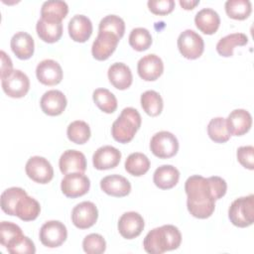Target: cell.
<instances>
[{"label":"cell","mask_w":254,"mask_h":254,"mask_svg":"<svg viewBox=\"0 0 254 254\" xmlns=\"http://www.w3.org/2000/svg\"><path fill=\"white\" fill-rule=\"evenodd\" d=\"M178 48L183 57L189 60L199 58L204 50L202 38L193 30H185L178 38Z\"/></svg>","instance_id":"8992f818"},{"label":"cell","mask_w":254,"mask_h":254,"mask_svg":"<svg viewBox=\"0 0 254 254\" xmlns=\"http://www.w3.org/2000/svg\"><path fill=\"white\" fill-rule=\"evenodd\" d=\"M101 190L112 196H126L131 191V184L129 181L120 175H110L104 177L100 181Z\"/></svg>","instance_id":"44dd1931"},{"label":"cell","mask_w":254,"mask_h":254,"mask_svg":"<svg viewBox=\"0 0 254 254\" xmlns=\"http://www.w3.org/2000/svg\"><path fill=\"white\" fill-rule=\"evenodd\" d=\"M27 176L39 184H48L54 177V169L51 163L44 157H31L25 167Z\"/></svg>","instance_id":"ba28073f"},{"label":"cell","mask_w":254,"mask_h":254,"mask_svg":"<svg viewBox=\"0 0 254 254\" xmlns=\"http://www.w3.org/2000/svg\"><path fill=\"white\" fill-rule=\"evenodd\" d=\"M224 7L227 16L234 20H245L252 11V5L249 0H228L225 2Z\"/></svg>","instance_id":"836d02e7"},{"label":"cell","mask_w":254,"mask_h":254,"mask_svg":"<svg viewBox=\"0 0 254 254\" xmlns=\"http://www.w3.org/2000/svg\"><path fill=\"white\" fill-rule=\"evenodd\" d=\"M12 52L20 60L30 59L35 50V43L32 36L26 32L16 33L10 42Z\"/></svg>","instance_id":"cb8c5ba5"},{"label":"cell","mask_w":254,"mask_h":254,"mask_svg":"<svg viewBox=\"0 0 254 254\" xmlns=\"http://www.w3.org/2000/svg\"><path fill=\"white\" fill-rule=\"evenodd\" d=\"M139 76L146 81L156 80L164 71V64L162 59L155 55L149 54L141 58L137 64Z\"/></svg>","instance_id":"5bb4252c"},{"label":"cell","mask_w":254,"mask_h":254,"mask_svg":"<svg viewBox=\"0 0 254 254\" xmlns=\"http://www.w3.org/2000/svg\"><path fill=\"white\" fill-rule=\"evenodd\" d=\"M68 13V6L64 1L50 0L43 3L41 8V18L62 22Z\"/></svg>","instance_id":"f1b7e54d"},{"label":"cell","mask_w":254,"mask_h":254,"mask_svg":"<svg viewBox=\"0 0 254 254\" xmlns=\"http://www.w3.org/2000/svg\"><path fill=\"white\" fill-rule=\"evenodd\" d=\"M141 121V115L135 108H124L112 124L111 134L113 139L123 144L130 142L139 130Z\"/></svg>","instance_id":"3957f363"},{"label":"cell","mask_w":254,"mask_h":254,"mask_svg":"<svg viewBox=\"0 0 254 254\" xmlns=\"http://www.w3.org/2000/svg\"><path fill=\"white\" fill-rule=\"evenodd\" d=\"M66 97L61 91L52 89L46 91L40 101V105L44 113L50 116H58L62 114L66 107Z\"/></svg>","instance_id":"2e32d148"},{"label":"cell","mask_w":254,"mask_h":254,"mask_svg":"<svg viewBox=\"0 0 254 254\" xmlns=\"http://www.w3.org/2000/svg\"><path fill=\"white\" fill-rule=\"evenodd\" d=\"M207 134L215 143L227 142L231 135L226 125V119L223 117L212 118L207 125Z\"/></svg>","instance_id":"e575fe53"},{"label":"cell","mask_w":254,"mask_h":254,"mask_svg":"<svg viewBox=\"0 0 254 254\" xmlns=\"http://www.w3.org/2000/svg\"><path fill=\"white\" fill-rule=\"evenodd\" d=\"M98 32H109L121 39L125 32V23L117 15H107L99 22Z\"/></svg>","instance_id":"f35d334b"},{"label":"cell","mask_w":254,"mask_h":254,"mask_svg":"<svg viewBox=\"0 0 254 254\" xmlns=\"http://www.w3.org/2000/svg\"><path fill=\"white\" fill-rule=\"evenodd\" d=\"M185 190L188 195V210L192 216L204 219L213 213L215 199L206 178L198 175L190 176L186 181Z\"/></svg>","instance_id":"6da1fadb"},{"label":"cell","mask_w":254,"mask_h":254,"mask_svg":"<svg viewBox=\"0 0 254 254\" xmlns=\"http://www.w3.org/2000/svg\"><path fill=\"white\" fill-rule=\"evenodd\" d=\"M226 125L230 135H244L252 126V116L245 109H234L226 118Z\"/></svg>","instance_id":"d6986e66"},{"label":"cell","mask_w":254,"mask_h":254,"mask_svg":"<svg viewBox=\"0 0 254 254\" xmlns=\"http://www.w3.org/2000/svg\"><path fill=\"white\" fill-rule=\"evenodd\" d=\"M97 217V207L91 201H82L76 204L71 211V221L79 229L91 227L95 224Z\"/></svg>","instance_id":"8fae6325"},{"label":"cell","mask_w":254,"mask_h":254,"mask_svg":"<svg viewBox=\"0 0 254 254\" xmlns=\"http://www.w3.org/2000/svg\"><path fill=\"white\" fill-rule=\"evenodd\" d=\"M182 234L179 228L172 224L156 227L149 231L144 238L143 246L147 253L162 254L179 248Z\"/></svg>","instance_id":"7a4b0ae2"},{"label":"cell","mask_w":254,"mask_h":254,"mask_svg":"<svg viewBox=\"0 0 254 254\" xmlns=\"http://www.w3.org/2000/svg\"><path fill=\"white\" fill-rule=\"evenodd\" d=\"M38 80L45 85H56L63 79V69L59 63L54 60H44L36 67Z\"/></svg>","instance_id":"9a60e30c"},{"label":"cell","mask_w":254,"mask_h":254,"mask_svg":"<svg viewBox=\"0 0 254 254\" xmlns=\"http://www.w3.org/2000/svg\"><path fill=\"white\" fill-rule=\"evenodd\" d=\"M231 223L237 227H248L254 222V195L241 196L232 201L228 209Z\"/></svg>","instance_id":"277c9868"},{"label":"cell","mask_w":254,"mask_h":254,"mask_svg":"<svg viewBox=\"0 0 254 254\" xmlns=\"http://www.w3.org/2000/svg\"><path fill=\"white\" fill-rule=\"evenodd\" d=\"M89 125L82 120H75L71 122L66 129V135L69 141L75 144H84L90 138Z\"/></svg>","instance_id":"8d00e7d4"},{"label":"cell","mask_w":254,"mask_h":254,"mask_svg":"<svg viewBox=\"0 0 254 254\" xmlns=\"http://www.w3.org/2000/svg\"><path fill=\"white\" fill-rule=\"evenodd\" d=\"M82 248L87 254H101L106 249V242L100 234L90 233L84 237Z\"/></svg>","instance_id":"ab89813d"},{"label":"cell","mask_w":254,"mask_h":254,"mask_svg":"<svg viewBox=\"0 0 254 254\" xmlns=\"http://www.w3.org/2000/svg\"><path fill=\"white\" fill-rule=\"evenodd\" d=\"M151 152L160 159H168L175 156L179 150L177 137L168 131H160L153 135L150 141Z\"/></svg>","instance_id":"5b68a950"},{"label":"cell","mask_w":254,"mask_h":254,"mask_svg":"<svg viewBox=\"0 0 254 254\" xmlns=\"http://www.w3.org/2000/svg\"><path fill=\"white\" fill-rule=\"evenodd\" d=\"M25 194L27 192L22 188L12 187L5 190L1 194V209L8 215H15L16 205Z\"/></svg>","instance_id":"1f68e13d"},{"label":"cell","mask_w":254,"mask_h":254,"mask_svg":"<svg viewBox=\"0 0 254 254\" xmlns=\"http://www.w3.org/2000/svg\"><path fill=\"white\" fill-rule=\"evenodd\" d=\"M107 76L110 83L120 90L130 87L133 80L130 67L123 63H114L111 64L108 68Z\"/></svg>","instance_id":"7402d4cb"},{"label":"cell","mask_w":254,"mask_h":254,"mask_svg":"<svg viewBox=\"0 0 254 254\" xmlns=\"http://www.w3.org/2000/svg\"><path fill=\"white\" fill-rule=\"evenodd\" d=\"M207 180H208L214 199L216 200V199L221 198L226 193V190H227L226 182L222 178L217 177V176L209 177V178H207Z\"/></svg>","instance_id":"7bdbcfd3"},{"label":"cell","mask_w":254,"mask_h":254,"mask_svg":"<svg viewBox=\"0 0 254 254\" xmlns=\"http://www.w3.org/2000/svg\"><path fill=\"white\" fill-rule=\"evenodd\" d=\"M121 160V152L113 146H102L98 148L93 156L92 163L97 170H109L115 168Z\"/></svg>","instance_id":"e0dca14e"},{"label":"cell","mask_w":254,"mask_h":254,"mask_svg":"<svg viewBox=\"0 0 254 254\" xmlns=\"http://www.w3.org/2000/svg\"><path fill=\"white\" fill-rule=\"evenodd\" d=\"M39 236L44 246L56 248L65 241L67 230L63 222L59 220H50L42 225Z\"/></svg>","instance_id":"52a82bcc"},{"label":"cell","mask_w":254,"mask_h":254,"mask_svg":"<svg viewBox=\"0 0 254 254\" xmlns=\"http://www.w3.org/2000/svg\"><path fill=\"white\" fill-rule=\"evenodd\" d=\"M8 252L11 254H34L36 252V247L29 237L24 236V238Z\"/></svg>","instance_id":"ee69618b"},{"label":"cell","mask_w":254,"mask_h":254,"mask_svg":"<svg viewBox=\"0 0 254 254\" xmlns=\"http://www.w3.org/2000/svg\"><path fill=\"white\" fill-rule=\"evenodd\" d=\"M147 4L149 10L155 15H167L175 8L174 0H150Z\"/></svg>","instance_id":"60d3db41"},{"label":"cell","mask_w":254,"mask_h":254,"mask_svg":"<svg viewBox=\"0 0 254 254\" xmlns=\"http://www.w3.org/2000/svg\"><path fill=\"white\" fill-rule=\"evenodd\" d=\"M59 167L64 175L70 173H84L86 170L85 156L77 150H66L60 158Z\"/></svg>","instance_id":"ac0fdd59"},{"label":"cell","mask_w":254,"mask_h":254,"mask_svg":"<svg viewBox=\"0 0 254 254\" xmlns=\"http://www.w3.org/2000/svg\"><path fill=\"white\" fill-rule=\"evenodd\" d=\"M145 222L141 214L136 211H128L121 215L118 220V230L125 239H133L141 234Z\"/></svg>","instance_id":"4fadbf2b"},{"label":"cell","mask_w":254,"mask_h":254,"mask_svg":"<svg viewBox=\"0 0 254 254\" xmlns=\"http://www.w3.org/2000/svg\"><path fill=\"white\" fill-rule=\"evenodd\" d=\"M24 236L22 229L17 224L10 221L0 223V242L8 251L15 247Z\"/></svg>","instance_id":"83f0119b"},{"label":"cell","mask_w":254,"mask_h":254,"mask_svg":"<svg viewBox=\"0 0 254 254\" xmlns=\"http://www.w3.org/2000/svg\"><path fill=\"white\" fill-rule=\"evenodd\" d=\"M67 30L71 40L78 43H84L92 34V23L88 17L76 14L69 20Z\"/></svg>","instance_id":"ffe728a7"},{"label":"cell","mask_w":254,"mask_h":254,"mask_svg":"<svg viewBox=\"0 0 254 254\" xmlns=\"http://www.w3.org/2000/svg\"><path fill=\"white\" fill-rule=\"evenodd\" d=\"M196 28L205 35L214 34L220 25V18L216 11L211 8H203L194 16Z\"/></svg>","instance_id":"603a6c76"},{"label":"cell","mask_w":254,"mask_h":254,"mask_svg":"<svg viewBox=\"0 0 254 254\" xmlns=\"http://www.w3.org/2000/svg\"><path fill=\"white\" fill-rule=\"evenodd\" d=\"M119 38L109 32H98L91 48L92 56L97 61L107 60L115 51Z\"/></svg>","instance_id":"7c38bea8"},{"label":"cell","mask_w":254,"mask_h":254,"mask_svg":"<svg viewBox=\"0 0 254 254\" xmlns=\"http://www.w3.org/2000/svg\"><path fill=\"white\" fill-rule=\"evenodd\" d=\"M36 31L41 40L46 43H56L63 35V24L58 21L39 19L36 25Z\"/></svg>","instance_id":"484cf974"},{"label":"cell","mask_w":254,"mask_h":254,"mask_svg":"<svg viewBox=\"0 0 254 254\" xmlns=\"http://www.w3.org/2000/svg\"><path fill=\"white\" fill-rule=\"evenodd\" d=\"M248 43V37L243 33H233L221 38L216 44L217 53L225 58L233 56V50L236 46H245Z\"/></svg>","instance_id":"f546056e"},{"label":"cell","mask_w":254,"mask_h":254,"mask_svg":"<svg viewBox=\"0 0 254 254\" xmlns=\"http://www.w3.org/2000/svg\"><path fill=\"white\" fill-rule=\"evenodd\" d=\"M89 188L90 181L83 173L66 174L61 183L63 193L70 198L78 197L87 193Z\"/></svg>","instance_id":"30bf717a"},{"label":"cell","mask_w":254,"mask_h":254,"mask_svg":"<svg viewBox=\"0 0 254 254\" xmlns=\"http://www.w3.org/2000/svg\"><path fill=\"white\" fill-rule=\"evenodd\" d=\"M198 3H199L198 0H195V1H192V0H190V1L181 0V1H180V5H181L184 9H186V10H191V9H193Z\"/></svg>","instance_id":"bcb514c9"},{"label":"cell","mask_w":254,"mask_h":254,"mask_svg":"<svg viewBox=\"0 0 254 254\" xmlns=\"http://www.w3.org/2000/svg\"><path fill=\"white\" fill-rule=\"evenodd\" d=\"M141 106L150 116H158L163 110V98L155 90H147L141 94Z\"/></svg>","instance_id":"d6a6232c"},{"label":"cell","mask_w":254,"mask_h":254,"mask_svg":"<svg viewBox=\"0 0 254 254\" xmlns=\"http://www.w3.org/2000/svg\"><path fill=\"white\" fill-rule=\"evenodd\" d=\"M1 56V79L7 77L14 69H13V64L10 59V57L4 52H0Z\"/></svg>","instance_id":"f6af8a7d"},{"label":"cell","mask_w":254,"mask_h":254,"mask_svg":"<svg viewBox=\"0 0 254 254\" xmlns=\"http://www.w3.org/2000/svg\"><path fill=\"white\" fill-rule=\"evenodd\" d=\"M237 160L246 169H254V147L253 146H241L237 149Z\"/></svg>","instance_id":"b9f144b4"},{"label":"cell","mask_w":254,"mask_h":254,"mask_svg":"<svg viewBox=\"0 0 254 254\" xmlns=\"http://www.w3.org/2000/svg\"><path fill=\"white\" fill-rule=\"evenodd\" d=\"M41 211V206L38 200L34 197L25 194L22 196L15 209V215L24 221H32L35 220Z\"/></svg>","instance_id":"4316f807"},{"label":"cell","mask_w":254,"mask_h":254,"mask_svg":"<svg viewBox=\"0 0 254 254\" xmlns=\"http://www.w3.org/2000/svg\"><path fill=\"white\" fill-rule=\"evenodd\" d=\"M180 179L179 170L172 165H162L156 169L153 175L154 184L162 190L174 188Z\"/></svg>","instance_id":"d4e9b609"},{"label":"cell","mask_w":254,"mask_h":254,"mask_svg":"<svg viewBox=\"0 0 254 254\" xmlns=\"http://www.w3.org/2000/svg\"><path fill=\"white\" fill-rule=\"evenodd\" d=\"M129 45L138 52L146 51L152 45V36L145 28H135L129 35Z\"/></svg>","instance_id":"74e56055"},{"label":"cell","mask_w":254,"mask_h":254,"mask_svg":"<svg viewBox=\"0 0 254 254\" xmlns=\"http://www.w3.org/2000/svg\"><path fill=\"white\" fill-rule=\"evenodd\" d=\"M92 98L97 107L105 113H113L117 108L115 95L106 88H97L92 93Z\"/></svg>","instance_id":"d590c367"},{"label":"cell","mask_w":254,"mask_h":254,"mask_svg":"<svg viewBox=\"0 0 254 254\" xmlns=\"http://www.w3.org/2000/svg\"><path fill=\"white\" fill-rule=\"evenodd\" d=\"M4 92L13 98H21L27 94L30 88V79L20 69H14L7 77L1 79Z\"/></svg>","instance_id":"9c48e42d"},{"label":"cell","mask_w":254,"mask_h":254,"mask_svg":"<svg viewBox=\"0 0 254 254\" xmlns=\"http://www.w3.org/2000/svg\"><path fill=\"white\" fill-rule=\"evenodd\" d=\"M150 169V161L143 153L135 152L130 154L125 161V170L132 176L141 177Z\"/></svg>","instance_id":"4dcf8cb0"}]
</instances>
